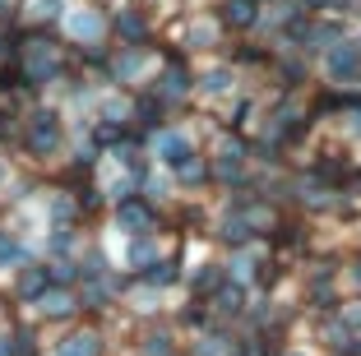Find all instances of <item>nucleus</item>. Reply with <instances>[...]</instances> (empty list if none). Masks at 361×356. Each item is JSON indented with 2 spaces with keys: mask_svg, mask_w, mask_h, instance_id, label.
Listing matches in <instances>:
<instances>
[{
  "mask_svg": "<svg viewBox=\"0 0 361 356\" xmlns=\"http://www.w3.org/2000/svg\"><path fill=\"white\" fill-rule=\"evenodd\" d=\"M56 144H61V121H56L51 111L32 116V125H28V148H32V153H51Z\"/></svg>",
  "mask_w": 361,
  "mask_h": 356,
  "instance_id": "obj_1",
  "label": "nucleus"
},
{
  "mask_svg": "<svg viewBox=\"0 0 361 356\" xmlns=\"http://www.w3.org/2000/svg\"><path fill=\"white\" fill-rule=\"evenodd\" d=\"M361 70V47H338V51H329V74L334 79H348V74Z\"/></svg>",
  "mask_w": 361,
  "mask_h": 356,
  "instance_id": "obj_2",
  "label": "nucleus"
},
{
  "mask_svg": "<svg viewBox=\"0 0 361 356\" xmlns=\"http://www.w3.org/2000/svg\"><path fill=\"white\" fill-rule=\"evenodd\" d=\"M158 153H162V162H171V167H185V162H190V144H185V139L180 135H162L158 139Z\"/></svg>",
  "mask_w": 361,
  "mask_h": 356,
  "instance_id": "obj_3",
  "label": "nucleus"
},
{
  "mask_svg": "<svg viewBox=\"0 0 361 356\" xmlns=\"http://www.w3.org/2000/svg\"><path fill=\"white\" fill-rule=\"evenodd\" d=\"M121 227H130V231H149V227H153V209H144L139 200H126V204H121Z\"/></svg>",
  "mask_w": 361,
  "mask_h": 356,
  "instance_id": "obj_4",
  "label": "nucleus"
},
{
  "mask_svg": "<svg viewBox=\"0 0 361 356\" xmlns=\"http://www.w3.org/2000/svg\"><path fill=\"white\" fill-rule=\"evenodd\" d=\"M223 19L232 23V28H250V23H255V0H227Z\"/></svg>",
  "mask_w": 361,
  "mask_h": 356,
  "instance_id": "obj_5",
  "label": "nucleus"
},
{
  "mask_svg": "<svg viewBox=\"0 0 361 356\" xmlns=\"http://www.w3.org/2000/svg\"><path fill=\"white\" fill-rule=\"evenodd\" d=\"M37 301H42V314H70V310H75V296L61 292V287H47Z\"/></svg>",
  "mask_w": 361,
  "mask_h": 356,
  "instance_id": "obj_6",
  "label": "nucleus"
},
{
  "mask_svg": "<svg viewBox=\"0 0 361 356\" xmlns=\"http://www.w3.org/2000/svg\"><path fill=\"white\" fill-rule=\"evenodd\" d=\"M97 352H102V347H97V333H75L61 347V356H97Z\"/></svg>",
  "mask_w": 361,
  "mask_h": 356,
  "instance_id": "obj_7",
  "label": "nucleus"
},
{
  "mask_svg": "<svg viewBox=\"0 0 361 356\" xmlns=\"http://www.w3.org/2000/svg\"><path fill=\"white\" fill-rule=\"evenodd\" d=\"M47 287H51V278H47V269H32L28 278H23V287H19V292H23V296H42Z\"/></svg>",
  "mask_w": 361,
  "mask_h": 356,
  "instance_id": "obj_8",
  "label": "nucleus"
},
{
  "mask_svg": "<svg viewBox=\"0 0 361 356\" xmlns=\"http://www.w3.org/2000/svg\"><path fill=\"white\" fill-rule=\"evenodd\" d=\"M218 310L236 314V310H241V292H236V287H223V292H218Z\"/></svg>",
  "mask_w": 361,
  "mask_h": 356,
  "instance_id": "obj_9",
  "label": "nucleus"
},
{
  "mask_svg": "<svg viewBox=\"0 0 361 356\" xmlns=\"http://www.w3.org/2000/svg\"><path fill=\"white\" fill-rule=\"evenodd\" d=\"M75 32H79V37H97V32H102V19H93V14H79V19H75Z\"/></svg>",
  "mask_w": 361,
  "mask_h": 356,
  "instance_id": "obj_10",
  "label": "nucleus"
},
{
  "mask_svg": "<svg viewBox=\"0 0 361 356\" xmlns=\"http://www.w3.org/2000/svg\"><path fill=\"white\" fill-rule=\"evenodd\" d=\"M171 278H176V273H171V264H153V269L144 273V283H158V287L171 283Z\"/></svg>",
  "mask_w": 361,
  "mask_h": 356,
  "instance_id": "obj_11",
  "label": "nucleus"
},
{
  "mask_svg": "<svg viewBox=\"0 0 361 356\" xmlns=\"http://www.w3.org/2000/svg\"><path fill=\"white\" fill-rule=\"evenodd\" d=\"M116 28L126 32V37H144V23H139V19H130V14H121V19H116Z\"/></svg>",
  "mask_w": 361,
  "mask_h": 356,
  "instance_id": "obj_12",
  "label": "nucleus"
},
{
  "mask_svg": "<svg viewBox=\"0 0 361 356\" xmlns=\"http://www.w3.org/2000/svg\"><path fill=\"white\" fill-rule=\"evenodd\" d=\"M0 259H23V250L14 241H0Z\"/></svg>",
  "mask_w": 361,
  "mask_h": 356,
  "instance_id": "obj_13",
  "label": "nucleus"
},
{
  "mask_svg": "<svg viewBox=\"0 0 361 356\" xmlns=\"http://www.w3.org/2000/svg\"><path fill=\"white\" fill-rule=\"evenodd\" d=\"M149 356H167V338H149Z\"/></svg>",
  "mask_w": 361,
  "mask_h": 356,
  "instance_id": "obj_14",
  "label": "nucleus"
},
{
  "mask_svg": "<svg viewBox=\"0 0 361 356\" xmlns=\"http://www.w3.org/2000/svg\"><path fill=\"white\" fill-rule=\"evenodd\" d=\"M14 343H19V356H32V347H28L32 338H28V333H19V338H14Z\"/></svg>",
  "mask_w": 361,
  "mask_h": 356,
  "instance_id": "obj_15",
  "label": "nucleus"
},
{
  "mask_svg": "<svg viewBox=\"0 0 361 356\" xmlns=\"http://www.w3.org/2000/svg\"><path fill=\"white\" fill-rule=\"evenodd\" d=\"M348 324H352V329H361V310H348Z\"/></svg>",
  "mask_w": 361,
  "mask_h": 356,
  "instance_id": "obj_16",
  "label": "nucleus"
},
{
  "mask_svg": "<svg viewBox=\"0 0 361 356\" xmlns=\"http://www.w3.org/2000/svg\"><path fill=\"white\" fill-rule=\"evenodd\" d=\"M0 356H10V338H0Z\"/></svg>",
  "mask_w": 361,
  "mask_h": 356,
  "instance_id": "obj_17",
  "label": "nucleus"
},
{
  "mask_svg": "<svg viewBox=\"0 0 361 356\" xmlns=\"http://www.w3.org/2000/svg\"><path fill=\"white\" fill-rule=\"evenodd\" d=\"M352 278H357V287H361V264H357V273H352Z\"/></svg>",
  "mask_w": 361,
  "mask_h": 356,
  "instance_id": "obj_18",
  "label": "nucleus"
},
{
  "mask_svg": "<svg viewBox=\"0 0 361 356\" xmlns=\"http://www.w3.org/2000/svg\"><path fill=\"white\" fill-rule=\"evenodd\" d=\"M5 5H10V0H0V10H5Z\"/></svg>",
  "mask_w": 361,
  "mask_h": 356,
  "instance_id": "obj_19",
  "label": "nucleus"
}]
</instances>
